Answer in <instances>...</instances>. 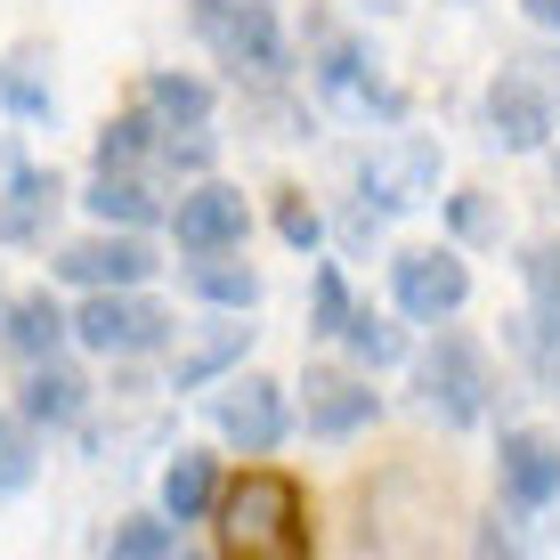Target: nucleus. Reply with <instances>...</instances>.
<instances>
[{"label":"nucleus","instance_id":"nucleus-1","mask_svg":"<svg viewBox=\"0 0 560 560\" xmlns=\"http://www.w3.org/2000/svg\"><path fill=\"white\" fill-rule=\"evenodd\" d=\"M220 560H317V528H308V495L293 471L253 463L244 479H228L220 512Z\"/></svg>","mask_w":560,"mask_h":560},{"label":"nucleus","instance_id":"nucleus-2","mask_svg":"<svg viewBox=\"0 0 560 560\" xmlns=\"http://www.w3.org/2000/svg\"><path fill=\"white\" fill-rule=\"evenodd\" d=\"M187 25H196V42L220 57V66H236L244 82H284L293 73V49H284V25L268 0H187Z\"/></svg>","mask_w":560,"mask_h":560},{"label":"nucleus","instance_id":"nucleus-3","mask_svg":"<svg viewBox=\"0 0 560 560\" xmlns=\"http://www.w3.org/2000/svg\"><path fill=\"white\" fill-rule=\"evenodd\" d=\"M415 390H422V407L447 422V431H471V422L495 415V365H488V350H479L463 325H439V341L415 358Z\"/></svg>","mask_w":560,"mask_h":560},{"label":"nucleus","instance_id":"nucleus-4","mask_svg":"<svg viewBox=\"0 0 560 560\" xmlns=\"http://www.w3.org/2000/svg\"><path fill=\"white\" fill-rule=\"evenodd\" d=\"M390 301L398 317L415 325H447L463 301H471V268H463V244H407L390 260Z\"/></svg>","mask_w":560,"mask_h":560},{"label":"nucleus","instance_id":"nucleus-5","mask_svg":"<svg viewBox=\"0 0 560 560\" xmlns=\"http://www.w3.org/2000/svg\"><path fill=\"white\" fill-rule=\"evenodd\" d=\"M73 341L90 358H147L171 341V308L147 301V293H90L73 308Z\"/></svg>","mask_w":560,"mask_h":560},{"label":"nucleus","instance_id":"nucleus-6","mask_svg":"<svg viewBox=\"0 0 560 560\" xmlns=\"http://www.w3.org/2000/svg\"><path fill=\"white\" fill-rule=\"evenodd\" d=\"M552 114H560V90L536 73V57H512L488 82V139L504 154H536L552 139Z\"/></svg>","mask_w":560,"mask_h":560},{"label":"nucleus","instance_id":"nucleus-7","mask_svg":"<svg viewBox=\"0 0 560 560\" xmlns=\"http://www.w3.org/2000/svg\"><path fill=\"white\" fill-rule=\"evenodd\" d=\"M358 187H365L358 203H374V211H415L439 187V139H422V130H390V139L358 163Z\"/></svg>","mask_w":560,"mask_h":560},{"label":"nucleus","instance_id":"nucleus-8","mask_svg":"<svg viewBox=\"0 0 560 560\" xmlns=\"http://www.w3.org/2000/svg\"><path fill=\"white\" fill-rule=\"evenodd\" d=\"M57 277L66 284H82V293H139V284L154 277V260L139 236H130V228H98V236H73V244H57Z\"/></svg>","mask_w":560,"mask_h":560},{"label":"nucleus","instance_id":"nucleus-9","mask_svg":"<svg viewBox=\"0 0 560 560\" xmlns=\"http://www.w3.org/2000/svg\"><path fill=\"white\" fill-rule=\"evenodd\" d=\"M171 236H179L187 260L236 253V244L253 236V203H244V187H228V179H196V187H179V203H171Z\"/></svg>","mask_w":560,"mask_h":560},{"label":"nucleus","instance_id":"nucleus-10","mask_svg":"<svg viewBox=\"0 0 560 560\" xmlns=\"http://www.w3.org/2000/svg\"><path fill=\"white\" fill-rule=\"evenodd\" d=\"M495 495L512 512H552L560 504V439L536 431V422H512L495 439Z\"/></svg>","mask_w":560,"mask_h":560},{"label":"nucleus","instance_id":"nucleus-11","mask_svg":"<svg viewBox=\"0 0 560 560\" xmlns=\"http://www.w3.org/2000/svg\"><path fill=\"white\" fill-rule=\"evenodd\" d=\"M211 422H220L228 447L268 455V447H284V431H293V407H284V390L268 374H236L220 398H211Z\"/></svg>","mask_w":560,"mask_h":560},{"label":"nucleus","instance_id":"nucleus-12","mask_svg":"<svg viewBox=\"0 0 560 560\" xmlns=\"http://www.w3.org/2000/svg\"><path fill=\"white\" fill-rule=\"evenodd\" d=\"M374 415H382V390H374L365 374L308 365V382H301V422H308V439H358Z\"/></svg>","mask_w":560,"mask_h":560},{"label":"nucleus","instance_id":"nucleus-13","mask_svg":"<svg viewBox=\"0 0 560 560\" xmlns=\"http://www.w3.org/2000/svg\"><path fill=\"white\" fill-rule=\"evenodd\" d=\"M73 341V308L49 293V284H33V293H16V301H0V350L9 358H25V365H42L57 358Z\"/></svg>","mask_w":560,"mask_h":560},{"label":"nucleus","instance_id":"nucleus-14","mask_svg":"<svg viewBox=\"0 0 560 560\" xmlns=\"http://www.w3.org/2000/svg\"><path fill=\"white\" fill-rule=\"evenodd\" d=\"M16 415H25L33 431H66V422H82L90 415V374L73 358L25 365V382H16Z\"/></svg>","mask_w":560,"mask_h":560},{"label":"nucleus","instance_id":"nucleus-15","mask_svg":"<svg viewBox=\"0 0 560 560\" xmlns=\"http://www.w3.org/2000/svg\"><path fill=\"white\" fill-rule=\"evenodd\" d=\"M57 203H66V179L9 154V187H0V244H42L49 220H57Z\"/></svg>","mask_w":560,"mask_h":560},{"label":"nucleus","instance_id":"nucleus-16","mask_svg":"<svg viewBox=\"0 0 560 560\" xmlns=\"http://www.w3.org/2000/svg\"><path fill=\"white\" fill-rule=\"evenodd\" d=\"M82 211H90L98 228H130V236H139V228H154V220H171L147 171H90V187H82Z\"/></svg>","mask_w":560,"mask_h":560},{"label":"nucleus","instance_id":"nucleus-17","mask_svg":"<svg viewBox=\"0 0 560 560\" xmlns=\"http://www.w3.org/2000/svg\"><path fill=\"white\" fill-rule=\"evenodd\" d=\"M220 495H228V471H220V455H211V447H179L163 463V512L179 520V528H187V520H211V512H220Z\"/></svg>","mask_w":560,"mask_h":560},{"label":"nucleus","instance_id":"nucleus-18","mask_svg":"<svg viewBox=\"0 0 560 560\" xmlns=\"http://www.w3.org/2000/svg\"><path fill=\"white\" fill-rule=\"evenodd\" d=\"M0 106L16 122H49L57 114V82H49V42H16L0 57Z\"/></svg>","mask_w":560,"mask_h":560},{"label":"nucleus","instance_id":"nucleus-19","mask_svg":"<svg viewBox=\"0 0 560 560\" xmlns=\"http://www.w3.org/2000/svg\"><path fill=\"white\" fill-rule=\"evenodd\" d=\"M179 284L196 293L203 308H228V317H244V308H260V268H244L236 253H203L179 268Z\"/></svg>","mask_w":560,"mask_h":560},{"label":"nucleus","instance_id":"nucleus-20","mask_svg":"<svg viewBox=\"0 0 560 560\" xmlns=\"http://www.w3.org/2000/svg\"><path fill=\"white\" fill-rule=\"evenodd\" d=\"M139 106H147L163 130H203V122H211V82H203V73H179V66H163V73H147Z\"/></svg>","mask_w":560,"mask_h":560},{"label":"nucleus","instance_id":"nucleus-21","mask_svg":"<svg viewBox=\"0 0 560 560\" xmlns=\"http://www.w3.org/2000/svg\"><path fill=\"white\" fill-rule=\"evenodd\" d=\"M244 350H253V325H211L196 350H179V365H171V390H179V398H187V390H211L228 365H244Z\"/></svg>","mask_w":560,"mask_h":560},{"label":"nucleus","instance_id":"nucleus-22","mask_svg":"<svg viewBox=\"0 0 560 560\" xmlns=\"http://www.w3.org/2000/svg\"><path fill=\"white\" fill-rule=\"evenodd\" d=\"M147 154H163V122L147 106H122L98 122V171H147Z\"/></svg>","mask_w":560,"mask_h":560},{"label":"nucleus","instance_id":"nucleus-23","mask_svg":"<svg viewBox=\"0 0 560 560\" xmlns=\"http://www.w3.org/2000/svg\"><path fill=\"white\" fill-rule=\"evenodd\" d=\"M350 317H358V301H350V284H341V268L317 260V277H308V334L341 341V334H350Z\"/></svg>","mask_w":560,"mask_h":560},{"label":"nucleus","instance_id":"nucleus-24","mask_svg":"<svg viewBox=\"0 0 560 560\" xmlns=\"http://www.w3.org/2000/svg\"><path fill=\"white\" fill-rule=\"evenodd\" d=\"M33 471H42V439H33V422H25V415L0 407V495H25V488H33Z\"/></svg>","mask_w":560,"mask_h":560},{"label":"nucleus","instance_id":"nucleus-25","mask_svg":"<svg viewBox=\"0 0 560 560\" xmlns=\"http://www.w3.org/2000/svg\"><path fill=\"white\" fill-rule=\"evenodd\" d=\"M171 552H179V520H171V512L122 520V528H114V545H106V560H171Z\"/></svg>","mask_w":560,"mask_h":560},{"label":"nucleus","instance_id":"nucleus-26","mask_svg":"<svg viewBox=\"0 0 560 560\" xmlns=\"http://www.w3.org/2000/svg\"><path fill=\"white\" fill-rule=\"evenodd\" d=\"M341 341H350V358L365 365V374H382V365H398V358H407V334H398V325L382 317V308H358Z\"/></svg>","mask_w":560,"mask_h":560},{"label":"nucleus","instance_id":"nucleus-27","mask_svg":"<svg viewBox=\"0 0 560 560\" xmlns=\"http://www.w3.org/2000/svg\"><path fill=\"white\" fill-rule=\"evenodd\" d=\"M317 90H334V98H365V90H374L350 33H325V49H317Z\"/></svg>","mask_w":560,"mask_h":560},{"label":"nucleus","instance_id":"nucleus-28","mask_svg":"<svg viewBox=\"0 0 560 560\" xmlns=\"http://www.w3.org/2000/svg\"><path fill=\"white\" fill-rule=\"evenodd\" d=\"M447 236H455V244H495V236H504V211H495L488 187H463V196H447Z\"/></svg>","mask_w":560,"mask_h":560},{"label":"nucleus","instance_id":"nucleus-29","mask_svg":"<svg viewBox=\"0 0 560 560\" xmlns=\"http://www.w3.org/2000/svg\"><path fill=\"white\" fill-rule=\"evenodd\" d=\"M520 277H528V308L536 317H560V236L528 244V253H520Z\"/></svg>","mask_w":560,"mask_h":560},{"label":"nucleus","instance_id":"nucleus-30","mask_svg":"<svg viewBox=\"0 0 560 560\" xmlns=\"http://www.w3.org/2000/svg\"><path fill=\"white\" fill-rule=\"evenodd\" d=\"M277 236L293 244V253H317L325 244V220H317V203H308L301 187H277Z\"/></svg>","mask_w":560,"mask_h":560},{"label":"nucleus","instance_id":"nucleus-31","mask_svg":"<svg viewBox=\"0 0 560 560\" xmlns=\"http://www.w3.org/2000/svg\"><path fill=\"white\" fill-rule=\"evenodd\" d=\"M163 163L203 179V171H211V139H203V130H163Z\"/></svg>","mask_w":560,"mask_h":560},{"label":"nucleus","instance_id":"nucleus-32","mask_svg":"<svg viewBox=\"0 0 560 560\" xmlns=\"http://www.w3.org/2000/svg\"><path fill=\"white\" fill-rule=\"evenodd\" d=\"M471 560H528V545H520V536L504 528V512H495V520L471 528Z\"/></svg>","mask_w":560,"mask_h":560},{"label":"nucleus","instance_id":"nucleus-33","mask_svg":"<svg viewBox=\"0 0 560 560\" xmlns=\"http://www.w3.org/2000/svg\"><path fill=\"white\" fill-rule=\"evenodd\" d=\"M528 9V25H545V33H560V0H520Z\"/></svg>","mask_w":560,"mask_h":560},{"label":"nucleus","instance_id":"nucleus-34","mask_svg":"<svg viewBox=\"0 0 560 560\" xmlns=\"http://www.w3.org/2000/svg\"><path fill=\"white\" fill-rule=\"evenodd\" d=\"M552 203H560V163H552Z\"/></svg>","mask_w":560,"mask_h":560},{"label":"nucleus","instance_id":"nucleus-35","mask_svg":"<svg viewBox=\"0 0 560 560\" xmlns=\"http://www.w3.org/2000/svg\"><path fill=\"white\" fill-rule=\"evenodd\" d=\"M171 560H203V552H171Z\"/></svg>","mask_w":560,"mask_h":560}]
</instances>
